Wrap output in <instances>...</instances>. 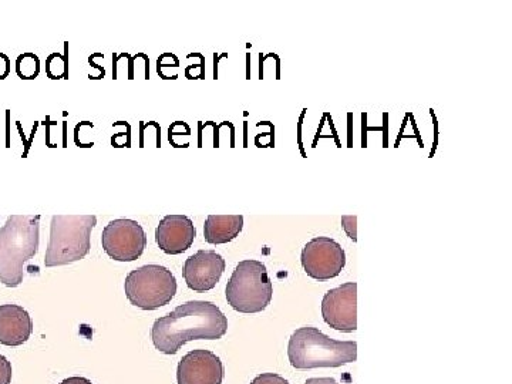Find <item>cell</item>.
Listing matches in <instances>:
<instances>
[{
    "mask_svg": "<svg viewBox=\"0 0 512 384\" xmlns=\"http://www.w3.org/2000/svg\"><path fill=\"white\" fill-rule=\"evenodd\" d=\"M251 384H291L285 377L275 375V373H262L255 377L254 382Z\"/></svg>",
    "mask_w": 512,
    "mask_h": 384,
    "instance_id": "cell-17",
    "label": "cell"
},
{
    "mask_svg": "<svg viewBox=\"0 0 512 384\" xmlns=\"http://www.w3.org/2000/svg\"><path fill=\"white\" fill-rule=\"evenodd\" d=\"M227 301L234 311L259 313L268 308L274 295L271 279L262 262H239L227 285Z\"/></svg>",
    "mask_w": 512,
    "mask_h": 384,
    "instance_id": "cell-5",
    "label": "cell"
},
{
    "mask_svg": "<svg viewBox=\"0 0 512 384\" xmlns=\"http://www.w3.org/2000/svg\"><path fill=\"white\" fill-rule=\"evenodd\" d=\"M228 332V319L215 303L190 301L157 319L151 329L154 346L164 355H175L192 340H218Z\"/></svg>",
    "mask_w": 512,
    "mask_h": 384,
    "instance_id": "cell-1",
    "label": "cell"
},
{
    "mask_svg": "<svg viewBox=\"0 0 512 384\" xmlns=\"http://www.w3.org/2000/svg\"><path fill=\"white\" fill-rule=\"evenodd\" d=\"M96 215H53L45 256L47 268L73 264L89 255Z\"/></svg>",
    "mask_w": 512,
    "mask_h": 384,
    "instance_id": "cell-4",
    "label": "cell"
},
{
    "mask_svg": "<svg viewBox=\"0 0 512 384\" xmlns=\"http://www.w3.org/2000/svg\"><path fill=\"white\" fill-rule=\"evenodd\" d=\"M33 333L29 312L19 305H0V343L9 348L22 346Z\"/></svg>",
    "mask_w": 512,
    "mask_h": 384,
    "instance_id": "cell-13",
    "label": "cell"
},
{
    "mask_svg": "<svg viewBox=\"0 0 512 384\" xmlns=\"http://www.w3.org/2000/svg\"><path fill=\"white\" fill-rule=\"evenodd\" d=\"M356 222V215H345V217H342V227L343 229H345L346 234H348V237L350 239H353V242L357 241Z\"/></svg>",
    "mask_w": 512,
    "mask_h": 384,
    "instance_id": "cell-19",
    "label": "cell"
},
{
    "mask_svg": "<svg viewBox=\"0 0 512 384\" xmlns=\"http://www.w3.org/2000/svg\"><path fill=\"white\" fill-rule=\"evenodd\" d=\"M288 357L298 370L345 366L356 362L357 343L333 340L319 329L306 326L292 333Z\"/></svg>",
    "mask_w": 512,
    "mask_h": 384,
    "instance_id": "cell-3",
    "label": "cell"
},
{
    "mask_svg": "<svg viewBox=\"0 0 512 384\" xmlns=\"http://www.w3.org/2000/svg\"><path fill=\"white\" fill-rule=\"evenodd\" d=\"M225 271V259L215 251H198L185 261L183 276L188 288L208 292L217 286Z\"/></svg>",
    "mask_w": 512,
    "mask_h": 384,
    "instance_id": "cell-11",
    "label": "cell"
},
{
    "mask_svg": "<svg viewBox=\"0 0 512 384\" xmlns=\"http://www.w3.org/2000/svg\"><path fill=\"white\" fill-rule=\"evenodd\" d=\"M305 384H339L332 377H312V379L306 380Z\"/></svg>",
    "mask_w": 512,
    "mask_h": 384,
    "instance_id": "cell-21",
    "label": "cell"
},
{
    "mask_svg": "<svg viewBox=\"0 0 512 384\" xmlns=\"http://www.w3.org/2000/svg\"><path fill=\"white\" fill-rule=\"evenodd\" d=\"M60 384H93L86 377H69V379L63 380Z\"/></svg>",
    "mask_w": 512,
    "mask_h": 384,
    "instance_id": "cell-22",
    "label": "cell"
},
{
    "mask_svg": "<svg viewBox=\"0 0 512 384\" xmlns=\"http://www.w3.org/2000/svg\"><path fill=\"white\" fill-rule=\"evenodd\" d=\"M302 266L316 281H329L340 275L346 265V254L339 242L328 237L313 238L303 248Z\"/></svg>",
    "mask_w": 512,
    "mask_h": 384,
    "instance_id": "cell-8",
    "label": "cell"
},
{
    "mask_svg": "<svg viewBox=\"0 0 512 384\" xmlns=\"http://www.w3.org/2000/svg\"><path fill=\"white\" fill-rule=\"evenodd\" d=\"M177 380L178 384H222L224 365L210 350H192L178 363Z\"/></svg>",
    "mask_w": 512,
    "mask_h": 384,
    "instance_id": "cell-10",
    "label": "cell"
},
{
    "mask_svg": "<svg viewBox=\"0 0 512 384\" xmlns=\"http://www.w3.org/2000/svg\"><path fill=\"white\" fill-rule=\"evenodd\" d=\"M16 73L22 80H33L39 76L40 60L33 53H25L16 59Z\"/></svg>",
    "mask_w": 512,
    "mask_h": 384,
    "instance_id": "cell-15",
    "label": "cell"
},
{
    "mask_svg": "<svg viewBox=\"0 0 512 384\" xmlns=\"http://www.w3.org/2000/svg\"><path fill=\"white\" fill-rule=\"evenodd\" d=\"M12 365L5 356L0 355V384H10L12 382Z\"/></svg>",
    "mask_w": 512,
    "mask_h": 384,
    "instance_id": "cell-18",
    "label": "cell"
},
{
    "mask_svg": "<svg viewBox=\"0 0 512 384\" xmlns=\"http://www.w3.org/2000/svg\"><path fill=\"white\" fill-rule=\"evenodd\" d=\"M323 320L343 333L357 330V284L349 282L330 289L322 301Z\"/></svg>",
    "mask_w": 512,
    "mask_h": 384,
    "instance_id": "cell-9",
    "label": "cell"
},
{
    "mask_svg": "<svg viewBox=\"0 0 512 384\" xmlns=\"http://www.w3.org/2000/svg\"><path fill=\"white\" fill-rule=\"evenodd\" d=\"M101 244L104 252L114 261L133 262L146 251L147 235L137 221L121 218L106 225Z\"/></svg>",
    "mask_w": 512,
    "mask_h": 384,
    "instance_id": "cell-7",
    "label": "cell"
},
{
    "mask_svg": "<svg viewBox=\"0 0 512 384\" xmlns=\"http://www.w3.org/2000/svg\"><path fill=\"white\" fill-rule=\"evenodd\" d=\"M10 73V59L8 56L0 53V80H5Z\"/></svg>",
    "mask_w": 512,
    "mask_h": 384,
    "instance_id": "cell-20",
    "label": "cell"
},
{
    "mask_svg": "<svg viewBox=\"0 0 512 384\" xmlns=\"http://www.w3.org/2000/svg\"><path fill=\"white\" fill-rule=\"evenodd\" d=\"M244 228L242 215H208L204 225L205 241L211 245L228 244L239 237Z\"/></svg>",
    "mask_w": 512,
    "mask_h": 384,
    "instance_id": "cell-14",
    "label": "cell"
},
{
    "mask_svg": "<svg viewBox=\"0 0 512 384\" xmlns=\"http://www.w3.org/2000/svg\"><path fill=\"white\" fill-rule=\"evenodd\" d=\"M177 279L161 265H144L127 275L124 291L131 305L143 311H156L173 301Z\"/></svg>",
    "mask_w": 512,
    "mask_h": 384,
    "instance_id": "cell-6",
    "label": "cell"
},
{
    "mask_svg": "<svg viewBox=\"0 0 512 384\" xmlns=\"http://www.w3.org/2000/svg\"><path fill=\"white\" fill-rule=\"evenodd\" d=\"M40 215H12L0 228V282L16 288L23 282L26 262L39 251Z\"/></svg>",
    "mask_w": 512,
    "mask_h": 384,
    "instance_id": "cell-2",
    "label": "cell"
},
{
    "mask_svg": "<svg viewBox=\"0 0 512 384\" xmlns=\"http://www.w3.org/2000/svg\"><path fill=\"white\" fill-rule=\"evenodd\" d=\"M197 237L194 222L185 215H167L156 229V241L167 255H180L188 251Z\"/></svg>",
    "mask_w": 512,
    "mask_h": 384,
    "instance_id": "cell-12",
    "label": "cell"
},
{
    "mask_svg": "<svg viewBox=\"0 0 512 384\" xmlns=\"http://www.w3.org/2000/svg\"><path fill=\"white\" fill-rule=\"evenodd\" d=\"M46 72L49 74L50 79H64L67 76V62L66 59L59 53H53L47 59Z\"/></svg>",
    "mask_w": 512,
    "mask_h": 384,
    "instance_id": "cell-16",
    "label": "cell"
}]
</instances>
